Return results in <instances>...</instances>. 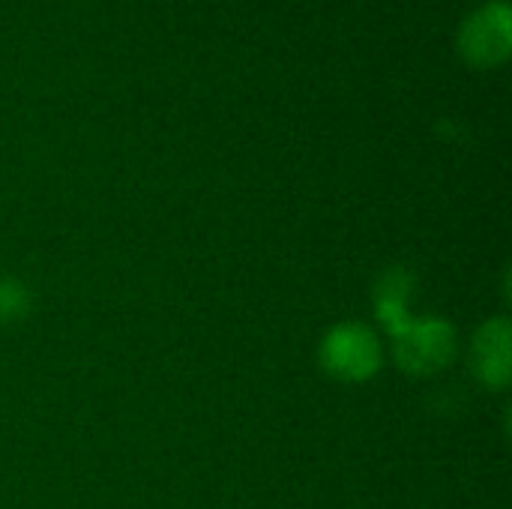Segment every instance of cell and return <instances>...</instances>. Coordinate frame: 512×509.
Wrapping results in <instances>:
<instances>
[{
	"label": "cell",
	"instance_id": "cell-1",
	"mask_svg": "<svg viewBox=\"0 0 512 509\" xmlns=\"http://www.w3.org/2000/svg\"><path fill=\"white\" fill-rule=\"evenodd\" d=\"M321 369L342 384H363L384 366V348L378 333L363 321H342L330 327L318 345Z\"/></svg>",
	"mask_w": 512,
	"mask_h": 509
},
{
	"label": "cell",
	"instance_id": "cell-2",
	"mask_svg": "<svg viewBox=\"0 0 512 509\" xmlns=\"http://www.w3.org/2000/svg\"><path fill=\"white\" fill-rule=\"evenodd\" d=\"M393 339L396 366L411 378H429L453 366L459 354L456 327L444 318H411Z\"/></svg>",
	"mask_w": 512,
	"mask_h": 509
},
{
	"label": "cell",
	"instance_id": "cell-3",
	"mask_svg": "<svg viewBox=\"0 0 512 509\" xmlns=\"http://www.w3.org/2000/svg\"><path fill=\"white\" fill-rule=\"evenodd\" d=\"M512 51V12L504 0H492L471 12L459 27V54L477 66H501Z\"/></svg>",
	"mask_w": 512,
	"mask_h": 509
},
{
	"label": "cell",
	"instance_id": "cell-4",
	"mask_svg": "<svg viewBox=\"0 0 512 509\" xmlns=\"http://www.w3.org/2000/svg\"><path fill=\"white\" fill-rule=\"evenodd\" d=\"M510 318H489L471 339V369L486 390H507L512 378Z\"/></svg>",
	"mask_w": 512,
	"mask_h": 509
},
{
	"label": "cell",
	"instance_id": "cell-5",
	"mask_svg": "<svg viewBox=\"0 0 512 509\" xmlns=\"http://www.w3.org/2000/svg\"><path fill=\"white\" fill-rule=\"evenodd\" d=\"M411 291H414V273L405 267H387L375 282V291H372L375 315L390 336H396L414 318L408 312Z\"/></svg>",
	"mask_w": 512,
	"mask_h": 509
},
{
	"label": "cell",
	"instance_id": "cell-6",
	"mask_svg": "<svg viewBox=\"0 0 512 509\" xmlns=\"http://www.w3.org/2000/svg\"><path fill=\"white\" fill-rule=\"evenodd\" d=\"M33 297L30 288L18 279L0 282V324H18L30 315Z\"/></svg>",
	"mask_w": 512,
	"mask_h": 509
}]
</instances>
